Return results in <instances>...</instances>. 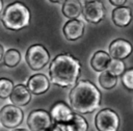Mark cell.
I'll return each mask as SVG.
<instances>
[{
	"label": "cell",
	"instance_id": "277c9868",
	"mask_svg": "<svg viewBox=\"0 0 133 131\" xmlns=\"http://www.w3.org/2000/svg\"><path fill=\"white\" fill-rule=\"evenodd\" d=\"M50 54L48 50L41 44L32 45L28 48L26 53V61L30 69L33 71H38L46 67L49 62Z\"/></svg>",
	"mask_w": 133,
	"mask_h": 131
},
{
	"label": "cell",
	"instance_id": "8fae6325",
	"mask_svg": "<svg viewBox=\"0 0 133 131\" xmlns=\"http://www.w3.org/2000/svg\"><path fill=\"white\" fill-rule=\"evenodd\" d=\"M28 90L34 95H41L46 93L50 87L49 79L43 74H35L31 76L27 81Z\"/></svg>",
	"mask_w": 133,
	"mask_h": 131
},
{
	"label": "cell",
	"instance_id": "d6986e66",
	"mask_svg": "<svg viewBox=\"0 0 133 131\" xmlns=\"http://www.w3.org/2000/svg\"><path fill=\"white\" fill-rule=\"evenodd\" d=\"M3 61L6 67L14 68L18 66L19 62L21 61V53L16 49H9L4 53Z\"/></svg>",
	"mask_w": 133,
	"mask_h": 131
},
{
	"label": "cell",
	"instance_id": "4fadbf2b",
	"mask_svg": "<svg viewBox=\"0 0 133 131\" xmlns=\"http://www.w3.org/2000/svg\"><path fill=\"white\" fill-rule=\"evenodd\" d=\"M10 101L14 106L20 107L27 105L31 100V93L28 90V88L23 84H18L14 87L10 96Z\"/></svg>",
	"mask_w": 133,
	"mask_h": 131
},
{
	"label": "cell",
	"instance_id": "7402d4cb",
	"mask_svg": "<svg viewBox=\"0 0 133 131\" xmlns=\"http://www.w3.org/2000/svg\"><path fill=\"white\" fill-rule=\"evenodd\" d=\"M122 83L127 89L133 90V68L128 69L124 72V74L122 75Z\"/></svg>",
	"mask_w": 133,
	"mask_h": 131
},
{
	"label": "cell",
	"instance_id": "ffe728a7",
	"mask_svg": "<svg viewBox=\"0 0 133 131\" xmlns=\"http://www.w3.org/2000/svg\"><path fill=\"white\" fill-rule=\"evenodd\" d=\"M116 82H117V78L110 75L106 71L102 72L99 76V83L105 89H111L116 85Z\"/></svg>",
	"mask_w": 133,
	"mask_h": 131
},
{
	"label": "cell",
	"instance_id": "52a82bcc",
	"mask_svg": "<svg viewBox=\"0 0 133 131\" xmlns=\"http://www.w3.org/2000/svg\"><path fill=\"white\" fill-rule=\"evenodd\" d=\"M82 15L87 22L97 24L105 17L104 4L98 0L84 1V4H82Z\"/></svg>",
	"mask_w": 133,
	"mask_h": 131
},
{
	"label": "cell",
	"instance_id": "e0dca14e",
	"mask_svg": "<svg viewBox=\"0 0 133 131\" xmlns=\"http://www.w3.org/2000/svg\"><path fill=\"white\" fill-rule=\"evenodd\" d=\"M64 127H65V131H87L88 124L83 116L74 113L72 120L66 124H64Z\"/></svg>",
	"mask_w": 133,
	"mask_h": 131
},
{
	"label": "cell",
	"instance_id": "d4e9b609",
	"mask_svg": "<svg viewBox=\"0 0 133 131\" xmlns=\"http://www.w3.org/2000/svg\"><path fill=\"white\" fill-rule=\"evenodd\" d=\"M12 131H28L27 129H24V128H20V129H15Z\"/></svg>",
	"mask_w": 133,
	"mask_h": 131
},
{
	"label": "cell",
	"instance_id": "ac0fdd59",
	"mask_svg": "<svg viewBox=\"0 0 133 131\" xmlns=\"http://www.w3.org/2000/svg\"><path fill=\"white\" fill-rule=\"evenodd\" d=\"M105 71L108 72L110 75L117 78L118 76H122L124 74V72L126 71V67H125V63L123 62V60L111 58L110 61L108 62Z\"/></svg>",
	"mask_w": 133,
	"mask_h": 131
},
{
	"label": "cell",
	"instance_id": "ba28073f",
	"mask_svg": "<svg viewBox=\"0 0 133 131\" xmlns=\"http://www.w3.org/2000/svg\"><path fill=\"white\" fill-rule=\"evenodd\" d=\"M23 111L20 107L6 105L0 110V122L5 128H16L23 121Z\"/></svg>",
	"mask_w": 133,
	"mask_h": 131
},
{
	"label": "cell",
	"instance_id": "603a6c76",
	"mask_svg": "<svg viewBox=\"0 0 133 131\" xmlns=\"http://www.w3.org/2000/svg\"><path fill=\"white\" fill-rule=\"evenodd\" d=\"M109 2H110L111 4L117 6V7H122V6H124V4H125L127 1H126V0H110Z\"/></svg>",
	"mask_w": 133,
	"mask_h": 131
},
{
	"label": "cell",
	"instance_id": "5b68a950",
	"mask_svg": "<svg viewBox=\"0 0 133 131\" xmlns=\"http://www.w3.org/2000/svg\"><path fill=\"white\" fill-rule=\"evenodd\" d=\"M95 125L99 131H117L119 119L114 110L105 108L97 113Z\"/></svg>",
	"mask_w": 133,
	"mask_h": 131
},
{
	"label": "cell",
	"instance_id": "484cf974",
	"mask_svg": "<svg viewBox=\"0 0 133 131\" xmlns=\"http://www.w3.org/2000/svg\"><path fill=\"white\" fill-rule=\"evenodd\" d=\"M2 8H3V2L0 0V12L2 11Z\"/></svg>",
	"mask_w": 133,
	"mask_h": 131
},
{
	"label": "cell",
	"instance_id": "9c48e42d",
	"mask_svg": "<svg viewBox=\"0 0 133 131\" xmlns=\"http://www.w3.org/2000/svg\"><path fill=\"white\" fill-rule=\"evenodd\" d=\"M49 114L53 124H66L72 120L74 112L64 102H57L52 106Z\"/></svg>",
	"mask_w": 133,
	"mask_h": 131
},
{
	"label": "cell",
	"instance_id": "7a4b0ae2",
	"mask_svg": "<svg viewBox=\"0 0 133 131\" xmlns=\"http://www.w3.org/2000/svg\"><path fill=\"white\" fill-rule=\"evenodd\" d=\"M69 101L74 113H90L100 106L101 93L90 81L80 80L71 89Z\"/></svg>",
	"mask_w": 133,
	"mask_h": 131
},
{
	"label": "cell",
	"instance_id": "4316f807",
	"mask_svg": "<svg viewBox=\"0 0 133 131\" xmlns=\"http://www.w3.org/2000/svg\"><path fill=\"white\" fill-rule=\"evenodd\" d=\"M43 131H51L50 129H47V130H43Z\"/></svg>",
	"mask_w": 133,
	"mask_h": 131
},
{
	"label": "cell",
	"instance_id": "5bb4252c",
	"mask_svg": "<svg viewBox=\"0 0 133 131\" xmlns=\"http://www.w3.org/2000/svg\"><path fill=\"white\" fill-rule=\"evenodd\" d=\"M111 18L114 25L118 27H126L132 21V12L131 9L127 6L116 7L115 9H113Z\"/></svg>",
	"mask_w": 133,
	"mask_h": 131
},
{
	"label": "cell",
	"instance_id": "2e32d148",
	"mask_svg": "<svg viewBox=\"0 0 133 131\" xmlns=\"http://www.w3.org/2000/svg\"><path fill=\"white\" fill-rule=\"evenodd\" d=\"M110 56L109 54H107L105 51H97L90 60V64L92 67V69L97 72H104L107 68L108 62L110 61Z\"/></svg>",
	"mask_w": 133,
	"mask_h": 131
},
{
	"label": "cell",
	"instance_id": "3957f363",
	"mask_svg": "<svg viewBox=\"0 0 133 131\" xmlns=\"http://www.w3.org/2000/svg\"><path fill=\"white\" fill-rule=\"evenodd\" d=\"M1 20L7 29L17 31L29 25L30 11L22 2H12L5 7Z\"/></svg>",
	"mask_w": 133,
	"mask_h": 131
},
{
	"label": "cell",
	"instance_id": "8992f818",
	"mask_svg": "<svg viewBox=\"0 0 133 131\" xmlns=\"http://www.w3.org/2000/svg\"><path fill=\"white\" fill-rule=\"evenodd\" d=\"M27 125L31 131H43L50 129L53 122L48 111L44 109H36L29 113L27 117Z\"/></svg>",
	"mask_w": 133,
	"mask_h": 131
},
{
	"label": "cell",
	"instance_id": "30bf717a",
	"mask_svg": "<svg viewBox=\"0 0 133 131\" xmlns=\"http://www.w3.org/2000/svg\"><path fill=\"white\" fill-rule=\"evenodd\" d=\"M132 50L133 48L130 42L123 38H117L109 45V56L110 58L122 60L127 58L132 53Z\"/></svg>",
	"mask_w": 133,
	"mask_h": 131
},
{
	"label": "cell",
	"instance_id": "6da1fadb",
	"mask_svg": "<svg viewBox=\"0 0 133 131\" xmlns=\"http://www.w3.org/2000/svg\"><path fill=\"white\" fill-rule=\"evenodd\" d=\"M81 74V64L69 53L58 54L50 63L49 75L53 84L69 87L77 83Z\"/></svg>",
	"mask_w": 133,
	"mask_h": 131
},
{
	"label": "cell",
	"instance_id": "cb8c5ba5",
	"mask_svg": "<svg viewBox=\"0 0 133 131\" xmlns=\"http://www.w3.org/2000/svg\"><path fill=\"white\" fill-rule=\"evenodd\" d=\"M3 55H4V49H3V46L0 45V61L3 59Z\"/></svg>",
	"mask_w": 133,
	"mask_h": 131
},
{
	"label": "cell",
	"instance_id": "7c38bea8",
	"mask_svg": "<svg viewBox=\"0 0 133 131\" xmlns=\"http://www.w3.org/2000/svg\"><path fill=\"white\" fill-rule=\"evenodd\" d=\"M62 31L68 41H76L83 35L84 24L79 19L70 20L64 24Z\"/></svg>",
	"mask_w": 133,
	"mask_h": 131
},
{
	"label": "cell",
	"instance_id": "9a60e30c",
	"mask_svg": "<svg viewBox=\"0 0 133 131\" xmlns=\"http://www.w3.org/2000/svg\"><path fill=\"white\" fill-rule=\"evenodd\" d=\"M61 11L64 17L69 18L70 20H75L82 14V4L78 0L63 1Z\"/></svg>",
	"mask_w": 133,
	"mask_h": 131
},
{
	"label": "cell",
	"instance_id": "44dd1931",
	"mask_svg": "<svg viewBox=\"0 0 133 131\" xmlns=\"http://www.w3.org/2000/svg\"><path fill=\"white\" fill-rule=\"evenodd\" d=\"M14 83L7 78H0V98L6 99L10 96L14 89Z\"/></svg>",
	"mask_w": 133,
	"mask_h": 131
}]
</instances>
